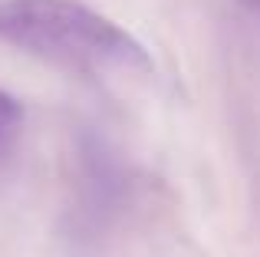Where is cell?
<instances>
[{
	"label": "cell",
	"instance_id": "2",
	"mask_svg": "<svg viewBox=\"0 0 260 257\" xmlns=\"http://www.w3.org/2000/svg\"><path fill=\"white\" fill-rule=\"evenodd\" d=\"M20 125H23V106L10 92L0 89V155L13 145V139L20 135Z\"/></svg>",
	"mask_w": 260,
	"mask_h": 257
},
{
	"label": "cell",
	"instance_id": "1",
	"mask_svg": "<svg viewBox=\"0 0 260 257\" xmlns=\"http://www.w3.org/2000/svg\"><path fill=\"white\" fill-rule=\"evenodd\" d=\"M0 40L73 70H148L139 40L79 0H0Z\"/></svg>",
	"mask_w": 260,
	"mask_h": 257
},
{
	"label": "cell",
	"instance_id": "3",
	"mask_svg": "<svg viewBox=\"0 0 260 257\" xmlns=\"http://www.w3.org/2000/svg\"><path fill=\"white\" fill-rule=\"evenodd\" d=\"M241 4H244V7H250V10H254L257 17H260V0H241Z\"/></svg>",
	"mask_w": 260,
	"mask_h": 257
}]
</instances>
